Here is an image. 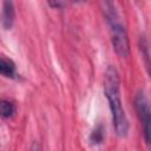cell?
<instances>
[{
  "label": "cell",
  "instance_id": "5",
  "mask_svg": "<svg viewBox=\"0 0 151 151\" xmlns=\"http://www.w3.org/2000/svg\"><path fill=\"white\" fill-rule=\"evenodd\" d=\"M15 72L14 63L7 58L0 57V74L4 77H13Z\"/></svg>",
  "mask_w": 151,
  "mask_h": 151
},
{
  "label": "cell",
  "instance_id": "6",
  "mask_svg": "<svg viewBox=\"0 0 151 151\" xmlns=\"http://www.w3.org/2000/svg\"><path fill=\"white\" fill-rule=\"evenodd\" d=\"M15 107L14 105L8 100H1L0 101V116L2 118H9L14 114Z\"/></svg>",
  "mask_w": 151,
  "mask_h": 151
},
{
  "label": "cell",
  "instance_id": "1",
  "mask_svg": "<svg viewBox=\"0 0 151 151\" xmlns=\"http://www.w3.org/2000/svg\"><path fill=\"white\" fill-rule=\"evenodd\" d=\"M120 79L114 66H109L104 76V90L111 110L112 122L118 137H126L129 132V122L123 109L120 99Z\"/></svg>",
  "mask_w": 151,
  "mask_h": 151
},
{
  "label": "cell",
  "instance_id": "4",
  "mask_svg": "<svg viewBox=\"0 0 151 151\" xmlns=\"http://www.w3.org/2000/svg\"><path fill=\"white\" fill-rule=\"evenodd\" d=\"M14 21V6L11 1H5L2 4V13H1V22L6 29H9Z\"/></svg>",
  "mask_w": 151,
  "mask_h": 151
},
{
  "label": "cell",
  "instance_id": "3",
  "mask_svg": "<svg viewBox=\"0 0 151 151\" xmlns=\"http://www.w3.org/2000/svg\"><path fill=\"white\" fill-rule=\"evenodd\" d=\"M134 109L137 112V116L139 118L142 129H143V136L146 145H150V132H151V113H150V106L147 98L144 93V91H138L134 96Z\"/></svg>",
  "mask_w": 151,
  "mask_h": 151
},
{
  "label": "cell",
  "instance_id": "2",
  "mask_svg": "<svg viewBox=\"0 0 151 151\" xmlns=\"http://www.w3.org/2000/svg\"><path fill=\"white\" fill-rule=\"evenodd\" d=\"M103 6H104L103 11H104L106 21L110 27L109 29H110L112 46L119 57L126 58L130 53V44H129L126 29L120 21V17H119L117 9L114 8V4L104 2Z\"/></svg>",
  "mask_w": 151,
  "mask_h": 151
}]
</instances>
